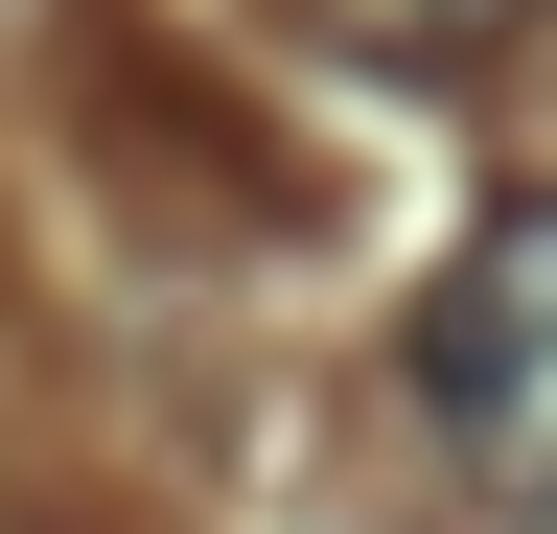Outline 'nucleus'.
<instances>
[{
    "label": "nucleus",
    "instance_id": "obj_1",
    "mask_svg": "<svg viewBox=\"0 0 557 534\" xmlns=\"http://www.w3.org/2000/svg\"><path fill=\"white\" fill-rule=\"evenodd\" d=\"M418 442L465 464L487 534H557V186H511L418 280Z\"/></svg>",
    "mask_w": 557,
    "mask_h": 534
},
{
    "label": "nucleus",
    "instance_id": "obj_2",
    "mask_svg": "<svg viewBox=\"0 0 557 534\" xmlns=\"http://www.w3.org/2000/svg\"><path fill=\"white\" fill-rule=\"evenodd\" d=\"M348 47H372V71H465V47H487V0H348Z\"/></svg>",
    "mask_w": 557,
    "mask_h": 534
}]
</instances>
